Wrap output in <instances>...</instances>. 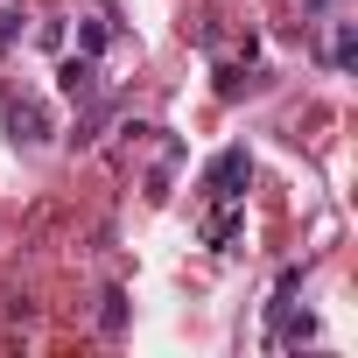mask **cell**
Listing matches in <instances>:
<instances>
[{
    "instance_id": "7",
    "label": "cell",
    "mask_w": 358,
    "mask_h": 358,
    "mask_svg": "<svg viewBox=\"0 0 358 358\" xmlns=\"http://www.w3.org/2000/svg\"><path fill=\"white\" fill-rule=\"evenodd\" d=\"M99 330H106V337L127 330V288H106V295H99Z\"/></svg>"
},
{
    "instance_id": "11",
    "label": "cell",
    "mask_w": 358,
    "mask_h": 358,
    "mask_svg": "<svg viewBox=\"0 0 358 358\" xmlns=\"http://www.w3.org/2000/svg\"><path fill=\"white\" fill-rule=\"evenodd\" d=\"M302 8H330V0H302Z\"/></svg>"
},
{
    "instance_id": "4",
    "label": "cell",
    "mask_w": 358,
    "mask_h": 358,
    "mask_svg": "<svg viewBox=\"0 0 358 358\" xmlns=\"http://www.w3.org/2000/svg\"><path fill=\"white\" fill-rule=\"evenodd\" d=\"M57 92H64L71 106L99 99V92H106V85H99V57H85V50H78V57H64V64H57Z\"/></svg>"
},
{
    "instance_id": "3",
    "label": "cell",
    "mask_w": 358,
    "mask_h": 358,
    "mask_svg": "<svg viewBox=\"0 0 358 358\" xmlns=\"http://www.w3.org/2000/svg\"><path fill=\"white\" fill-rule=\"evenodd\" d=\"M239 239H246V197L204 204V246H211V253H239Z\"/></svg>"
},
{
    "instance_id": "1",
    "label": "cell",
    "mask_w": 358,
    "mask_h": 358,
    "mask_svg": "<svg viewBox=\"0 0 358 358\" xmlns=\"http://www.w3.org/2000/svg\"><path fill=\"white\" fill-rule=\"evenodd\" d=\"M0 120H8V141L15 148H43L57 127H50V106L29 99V92H0Z\"/></svg>"
},
{
    "instance_id": "6",
    "label": "cell",
    "mask_w": 358,
    "mask_h": 358,
    "mask_svg": "<svg viewBox=\"0 0 358 358\" xmlns=\"http://www.w3.org/2000/svg\"><path fill=\"white\" fill-rule=\"evenodd\" d=\"M246 92H260V71H246V64H225V71H218V99H246Z\"/></svg>"
},
{
    "instance_id": "2",
    "label": "cell",
    "mask_w": 358,
    "mask_h": 358,
    "mask_svg": "<svg viewBox=\"0 0 358 358\" xmlns=\"http://www.w3.org/2000/svg\"><path fill=\"white\" fill-rule=\"evenodd\" d=\"M246 183H253V155L246 148H225L204 169V204H232V197H246Z\"/></svg>"
},
{
    "instance_id": "10",
    "label": "cell",
    "mask_w": 358,
    "mask_h": 358,
    "mask_svg": "<svg viewBox=\"0 0 358 358\" xmlns=\"http://www.w3.org/2000/svg\"><path fill=\"white\" fill-rule=\"evenodd\" d=\"M15 36H22V15H15V8H0V43H15Z\"/></svg>"
},
{
    "instance_id": "8",
    "label": "cell",
    "mask_w": 358,
    "mask_h": 358,
    "mask_svg": "<svg viewBox=\"0 0 358 358\" xmlns=\"http://www.w3.org/2000/svg\"><path fill=\"white\" fill-rule=\"evenodd\" d=\"M351 57H358V29H351V22H337V29H330V64H337V71H351Z\"/></svg>"
},
{
    "instance_id": "5",
    "label": "cell",
    "mask_w": 358,
    "mask_h": 358,
    "mask_svg": "<svg viewBox=\"0 0 358 358\" xmlns=\"http://www.w3.org/2000/svg\"><path fill=\"white\" fill-rule=\"evenodd\" d=\"M113 36H120V29H113V15H78V50H85V57H106V50H113Z\"/></svg>"
},
{
    "instance_id": "9",
    "label": "cell",
    "mask_w": 358,
    "mask_h": 358,
    "mask_svg": "<svg viewBox=\"0 0 358 358\" xmlns=\"http://www.w3.org/2000/svg\"><path fill=\"white\" fill-rule=\"evenodd\" d=\"M36 43H43V50H64V15H50V22L36 29Z\"/></svg>"
}]
</instances>
